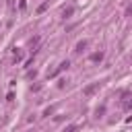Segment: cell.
Instances as JSON below:
<instances>
[{
	"mask_svg": "<svg viewBox=\"0 0 132 132\" xmlns=\"http://www.w3.org/2000/svg\"><path fill=\"white\" fill-rule=\"evenodd\" d=\"M101 58H103L101 52H99V54H93V60H95V62H97V60H101Z\"/></svg>",
	"mask_w": 132,
	"mask_h": 132,
	"instance_id": "obj_1",
	"label": "cell"
},
{
	"mask_svg": "<svg viewBox=\"0 0 132 132\" xmlns=\"http://www.w3.org/2000/svg\"><path fill=\"white\" fill-rule=\"evenodd\" d=\"M64 132H76V126H68V128H64Z\"/></svg>",
	"mask_w": 132,
	"mask_h": 132,
	"instance_id": "obj_2",
	"label": "cell"
}]
</instances>
